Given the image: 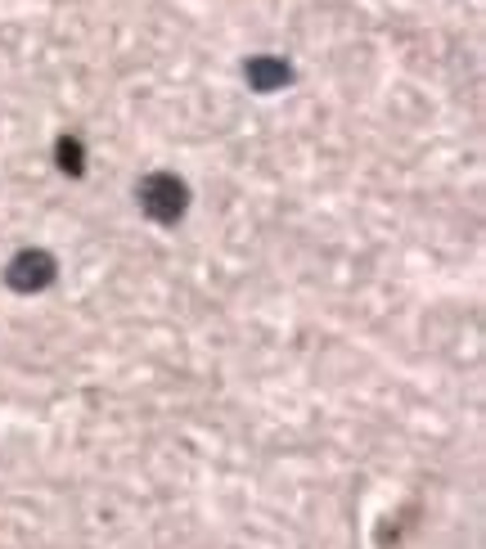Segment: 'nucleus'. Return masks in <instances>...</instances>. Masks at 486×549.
Returning a JSON list of instances; mask_svg holds the SVG:
<instances>
[{
    "mask_svg": "<svg viewBox=\"0 0 486 549\" xmlns=\"http://www.w3.org/2000/svg\"><path fill=\"white\" fill-rule=\"evenodd\" d=\"M140 212L149 216L153 225H176L189 207V185L171 171H153V176L140 180Z\"/></svg>",
    "mask_w": 486,
    "mask_h": 549,
    "instance_id": "1",
    "label": "nucleus"
},
{
    "mask_svg": "<svg viewBox=\"0 0 486 549\" xmlns=\"http://www.w3.org/2000/svg\"><path fill=\"white\" fill-rule=\"evenodd\" d=\"M54 279H59V266H54V257L45 248H23L5 266V284L14 293H45Z\"/></svg>",
    "mask_w": 486,
    "mask_h": 549,
    "instance_id": "2",
    "label": "nucleus"
},
{
    "mask_svg": "<svg viewBox=\"0 0 486 549\" xmlns=\"http://www.w3.org/2000/svg\"><path fill=\"white\" fill-rule=\"evenodd\" d=\"M248 86L252 90H279L293 81V68H288L284 59H248Z\"/></svg>",
    "mask_w": 486,
    "mask_h": 549,
    "instance_id": "3",
    "label": "nucleus"
},
{
    "mask_svg": "<svg viewBox=\"0 0 486 549\" xmlns=\"http://www.w3.org/2000/svg\"><path fill=\"white\" fill-rule=\"evenodd\" d=\"M59 167L72 171V176H81V144L77 140H63L59 144Z\"/></svg>",
    "mask_w": 486,
    "mask_h": 549,
    "instance_id": "4",
    "label": "nucleus"
}]
</instances>
